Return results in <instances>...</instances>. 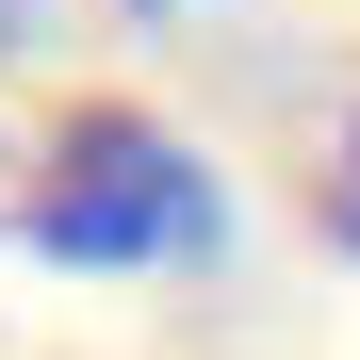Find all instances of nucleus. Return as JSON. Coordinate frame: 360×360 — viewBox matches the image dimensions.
I'll list each match as a JSON object with an SVG mask.
<instances>
[{
  "mask_svg": "<svg viewBox=\"0 0 360 360\" xmlns=\"http://www.w3.org/2000/svg\"><path fill=\"white\" fill-rule=\"evenodd\" d=\"M17 229L49 262H180V246H213V164L180 131H148V115H66Z\"/></svg>",
  "mask_w": 360,
  "mask_h": 360,
  "instance_id": "obj_1",
  "label": "nucleus"
},
{
  "mask_svg": "<svg viewBox=\"0 0 360 360\" xmlns=\"http://www.w3.org/2000/svg\"><path fill=\"white\" fill-rule=\"evenodd\" d=\"M328 229L360 246V115H344V148H328Z\"/></svg>",
  "mask_w": 360,
  "mask_h": 360,
  "instance_id": "obj_2",
  "label": "nucleus"
},
{
  "mask_svg": "<svg viewBox=\"0 0 360 360\" xmlns=\"http://www.w3.org/2000/svg\"><path fill=\"white\" fill-rule=\"evenodd\" d=\"M0 17H17V0H0Z\"/></svg>",
  "mask_w": 360,
  "mask_h": 360,
  "instance_id": "obj_3",
  "label": "nucleus"
}]
</instances>
